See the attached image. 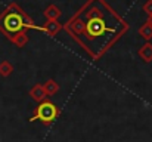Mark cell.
Returning <instances> with one entry per match:
<instances>
[{
    "label": "cell",
    "mask_w": 152,
    "mask_h": 142,
    "mask_svg": "<svg viewBox=\"0 0 152 142\" xmlns=\"http://www.w3.org/2000/svg\"><path fill=\"white\" fill-rule=\"evenodd\" d=\"M77 15L84 24L83 34L78 37V43L86 49L95 59L115 43L129 28L127 22L118 16L103 0H89Z\"/></svg>",
    "instance_id": "6da1fadb"
},
{
    "label": "cell",
    "mask_w": 152,
    "mask_h": 142,
    "mask_svg": "<svg viewBox=\"0 0 152 142\" xmlns=\"http://www.w3.org/2000/svg\"><path fill=\"white\" fill-rule=\"evenodd\" d=\"M24 10L18 3H9L4 10L0 13V31L10 40L15 34L25 30L22 21Z\"/></svg>",
    "instance_id": "7a4b0ae2"
},
{
    "label": "cell",
    "mask_w": 152,
    "mask_h": 142,
    "mask_svg": "<svg viewBox=\"0 0 152 142\" xmlns=\"http://www.w3.org/2000/svg\"><path fill=\"white\" fill-rule=\"evenodd\" d=\"M58 114H59V110H58V107H56L53 102L43 101V102L37 107V110H36L33 118H30V120H31V121L40 120V121H43L45 124H50L52 121L58 117Z\"/></svg>",
    "instance_id": "3957f363"
},
{
    "label": "cell",
    "mask_w": 152,
    "mask_h": 142,
    "mask_svg": "<svg viewBox=\"0 0 152 142\" xmlns=\"http://www.w3.org/2000/svg\"><path fill=\"white\" fill-rule=\"evenodd\" d=\"M62 30V24L58 21V19H48L43 25H42V31L43 33H46L48 36H56L59 31Z\"/></svg>",
    "instance_id": "277c9868"
},
{
    "label": "cell",
    "mask_w": 152,
    "mask_h": 142,
    "mask_svg": "<svg viewBox=\"0 0 152 142\" xmlns=\"http://www.w3.org/2000/svg\"><path fill=\"white\" fill-rule=\"evenodd\" d=\"M30 96H31L36 102H43V101L46 99L48 93H46L43 85H36V86H33V88L30 89Z\"/></svg>",
    "instance_id": "5b68a950"
},
{
    "label": "cell",
    "mask_w": 152,
    "mask_h": 142,
    "mask_svg": "<svg viewBox=\"0 0 152 142\" xmlns=\"http://www.w3.org/2000/svg\"><path fill=\"white\" fill-rule=\"evenodd\" d=\"M28 40H30V37H28V33H27V30H22V31H19L18 34H15L12 39H10V42L15 45L16 47H24L27 43H28Z\"/></svg>",
    "instance_id": "8992f818"
},
{
    "label": "cell",
    "mask_w": 152,
    "mask_h": 142,
    "mask_svg": "<svg viewBox=\"0 0 152 142\" xmlns=\"http://www.w3.org/2000/svg\"><path fill=\"white\" fill-rule=\"evenodd\" d=\"M139 56H140V59L142 61H145V62H152V43L151 42H146L143 46L139 49Z\"/></svg>",
    "instance_id": "52a82bcc"
},
{
    "label": "cell",
    "mask_w": 152,
    "mask_h": 142,
    "mask_svg": "<svg viewBox=\"0 0 152 142\" xmlns=\"http://www.w3.org/2000/svg\"><path fill=\"white\" fill-rule=\"evenodd\" d=\"M139 36H140L142 39H145L146 42H151V39H152V22H149V21L146 19V22L139 28Z\"/></svg>",
    "instance_id": "ba28073f"
},
{
    "label": "cell",
    "mask_w": 152,
    "mask_h": 142,
    "mask_svg": "<svg viewBox=\"0 0 152 142\" xmlns=\"http://www.w3.org/2000/svg\"><path fill=\"white\" fill-rule=\"evenodd\" d=\"M43 13H45V16H46L48 19H58L62 12H61V9H59L56 4H49Z\"/></svg>",
    "instance_id": "9c48e42d"
},
{
    "label": "cell",
    "mask_w": 152,
    "mask_h": 142,
    "mask_svg": "<svg viewBox=\"0 0 152 142\" xmlns=\"http://www.w3.org/2000/svg\"><path fill=\"white\" fill-rule=\"evenodd\" d=\"M43 88H45L48 96H53L55 93H58V90H59V85H58L55 80H52V79H49V80L43 85Z\"/></svg>",
    "instance_id": "30bf717a"
},
{
    "label": "cell",
    "mask_w": 152,
    "mask_h": 142,
    "mask_svg": "<svg viewBox=\"0 0 152 142\" xmlns=\"http://www.w3.org/2000/svg\"><path fill=\"white\" fill-rule=\"evenodd\" d=\"M12 71H13V67H12V64H10L9 61H1V62H0V76H1V77L10 76Z\"/></svg>",
    "instance_id": "8fae6325"
},
{
    "label": "cell",
    "mask_w": 152,
    "mask_h": 142,
    "mask_svg": "<svg viewBox=\"0 0 152 142\" xmlns=\"http://www.w3.org/2000/svg\"><path fill=\"white\" fill-rule=\"evenodd\" d=\"M142 9H143V12L148 15V18L152 16V0H146V3L142 6Z\"/></svg>",
    "instance_id": "7c38bea8"
},
{
    "label": "cell",
    "mask_w": 152,
    "mask_h": 142,
    "mask_svg": "<svg viewBox=\"0 0 152 142\" xmlns=\"http://www.w3.org/2000/svg\"><path fill=\"white\" fill-rule=\"evenodd\" d=\"M148 21H149V22H152V16H149V18H148Z\"/></svg>",
    "instance_id": "4fadbf2b"
}]
</instances>
